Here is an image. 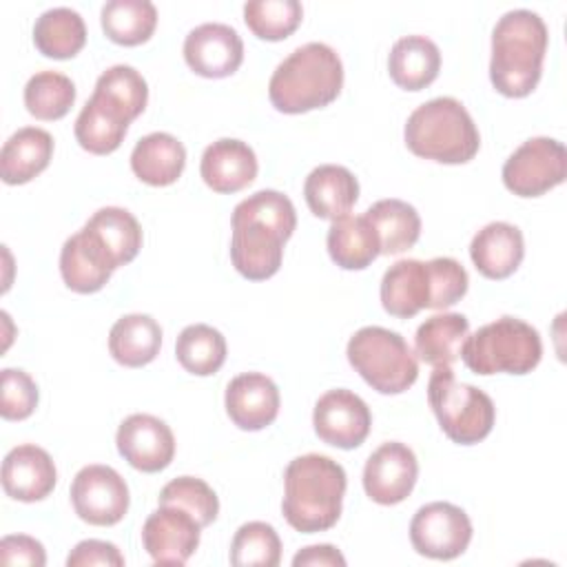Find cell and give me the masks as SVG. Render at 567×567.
Segmentation results:
<instances>
[{
	"mask_svg": "<svg viewBox=\"0 0 567 567\" xmlns=\"http://www.w3.org/2000/svg\"><path fill=\"white\" fill-rule=\"evenodd\" d=\"M281 560V540L272 525L264 520L244 523L230 543V563L235 567H277Z\"/></svg>",
	"mask_w": 567,
	"mask_h": 567,
	"instance_id": "obj_38",
	"label": "cell"
},
{
	"mask_svg": "<svg viewBox=\"0 0 567 567\" xmlns=\"http://www.w3.org/2000/svg\"><path fill=\"white\" fill-rule=\"evenodd\" d=\"M427 401L445 436L458 445H474L494 427L496 408L492 399L476 385L458 383L452 368H434Z\"/></svg>",
	"mask_w": 567,
	"mask_h": 567,
	"instance_id": "obj_8",
	"label": "cell"
},
{
	"mask_svg": "<svg viewBox=\"0 0 567 567\" xmlns=\"http://www.w3.org/2000/svg\"><path fill=\"white\" fill-rule=\"evenodd\" d=\"M412 547L434 560H452L461 556L472 540L470 516L445 501H434L414 514L410 523Z\"/></svg>",
	"mask_w": 567,
	"mask_h": 567,
	"instance_id": "obj_10",
	"label": "cell"
},
{
	"mask_svg": "<svg viewBox=\"0 0 567 567\" xmlns=\"http://www.w3.org/2000/svg\"><path fill=\"white\" fill-rule=\"evenodd\" d=\"M55 481L58 472L53 458L38 445H18L2 461V487L13 501H42L53 492Z\"/></svg>",
	"mask_w": 567,
	"mask_h": 567,
	"instance_id": "obj_18",
	"label": "cell"
},
{
	"mask_svg": "<svg viewBox=\"0 0 567 567\" xmlns=\"http://www.w3.org/2000/svg\"><path fill=\"white\" fill-rule=\"evenodd\" d=\"M184 60L202 78H228L244 60V42L228 24L204 22L188 31Z\"/></svg>",
	"mask_w": 567,
	"mask_h": 567,
	"instance_id": "obj_16",
	"label": "cell"
},
{
	"mask_svg": "<svg viewBox=\"0 0 567 567\" xmlns=\"http://www.w3.org/2000/svg\"><path fill=\"white\" fill-rule=\"evenodd\" d=\"M303 9L297 0H250L244 4L246 27L261 40H284L301 22Z\"/></svg>",
	"mask_w": 567,
	"mask_h": 567,
	"instance_id": "obj_39",
	"label": "cell"
},
{
	"mask_svg": "<svg viewBox=\"0 0 567 567\" xmlns=\"http://www.w3.org/2000/svg\"><path fill=\"white\" fill-rule=\"evenodd\" d=\"M346 470L323 454H303L284 472L281 512L290 527L303 534L326 532L341 516Z\"/></svg>",
	"mask_w": 567,
	"mask_h": 567,
	"instance_id": "obj_2",
	"label": "cell"
},
{
	"mask_svg": "<svg viewBox=\"0 0 567 567\" xmlns=\"http://www.w3.org/2000/svg\"><path fill=\"white\" fill-rule=\"evenodd\" d=\"M199 529L188 512L159 505L142 527V545L157 565H184L199 545Z\"/></svg>",
	"mask_w": 567,
	"mask_h": 567,
	"instance_id": "obj_15",
	"label": "cell"
},
{
	"mask_svg": "<svg viewBox=\"0 0 567 567\" xmlns=\"http://www.w3.org/2000/svg\"><path fill=\"white\" fill-rule=\"evenodd\" d=\"M381 306L388 315L410 319L430 308L427 264L419 259H399L381 279Z\"/></svg>",
	"mask_w": 567,
	"mask_h": 567,
	"instance_id": "obj_22",
	"label": "cell"
},
{
	"mask_svg": "<svg viewBox=\"0 0 567 567\" xmlns=\"http://www.w3.org/2000/svg\"><path fill=\"white\" fill-rule=\"evenodd\" d=\"M326 244L332 261L343 270H363L381 255L379 235L365 215L332 219Z\"/></svg>",
	"mask_w": 567,
	"mask_h": 567,
	"instance_id": "obj_27",
	"label": "cell"
},
{
	"mask_svg": "<svg viewBox=\"0 0 567 567\" xmlns=\"http://www.w3.org/2000/svg\"><path fill=\"white\" fill-rule=\"evenodd\" d=\"M567 151L554 137L523 142L503 164V184L518 197H538L565 182Z\"/></svg>",
	"mask_w": 567,
	"mask_h": 567,
	"instance_id": "obj_9",
	"label": "cell"
},
{
	"mask_svg": "<svg viewBox=\"0 0 567 567\" xmlns=\"http://www.w3.org/2000/svg\"><path fill=\"white\" fill-rule=\"evenodd\" d=\"M93 95L115 106L128 122H133L146 109L148 86L137 69L115 64L97 78Z\"/></svg>",
	"mask_w": 567,
	"mask_h": 567,
	"instance_id": "obj_37",
	"label": "cell"
},
{
	"mask_svg": "<svg viewBox=\"0 0 567 567\" xmlns=\"http://www.w3.org/2000/svg\"><path fill=\"white\" fill-rule=\"evenodd\" d=\"M0 383H2V401H0L2 419L22 421V419L31 416L38 405L35 381L24 370L4 368Z\"/></svg>",
	"mask_w": 567,
	"mask_h": 567,
	"instance_id": "obj_42",
	"label": "cell"
},
{
	"mask_svg": "<svg viewBox=\"0 0 567 567\" xmlns=\"http://www.w3.org/2000/svg\"><path fill=\"white\" fill-rule=\"evenodd\" d=\"M348 361L381 394H401L414 385L419 361L408 341L388 328L365 326L348 341Z\"/></svg>",
	"mask_w": 567,
	"mask_h": 567,
	"instance_id": "obj_7",
	"label": "cell"
},
{
	"mask_svg": "<svg viewBox=\"0 0 567 567\" xmlns=\"http://www.w3.org/2000/svg\"><path fill=\"white\" fill-rule=\"evenodd\" d=\"M408 148L441 164H465L481 146L478 128L467 109L454 97H434L416 106L403 128Z\"/></svg>",
	"mask_w": 567,
	"mask_h": 567,
	"instance_id": "obj_5",
	"label": "cell"
},
{
	"mask_svg": "<svg viewBox=\"0 0 567 567\" xmlns=\"http://www.w3.org/2000/svg\"><path fill=\"white\" fill-rule=\"evenodd\" d=\"M295 567H343L346 558L341 556V551L332 545H310L303 547L301 551L295 554L292 558Z\"/></svg>",
	"mask_w": 567,
	"mask_h": 567,
	"instance_id": "obj_45",
	"label": "cell"
},
{
	"mask_svg": "<svg viewBox=\"0 0 567 567\" xmlns=\"http://www.w3.org/2000/svg\"><path fill=\"white\" fill-rule=\"evenodd\" d=\"M82 230L104 257L111 270L133 261L142 248L140 221L120 206H106L95 210Z\"/></svg>",
	"mask_w": 567,
	"mask_h": 567,
	"instance_id": "obj_19",
	"label": "cell"
},
{
	"mask_svg": "<svg viewBox=\"0 0 567 567\" xmlns=\"http://www.w3.org/2000/svg\"><path fill=\"white\" fill-rule=\"evenodd\" d=\"M427 264L430 275V308L443 310L454 306L467 292V272L452 257H434Z\"/></svg>",
	"mask_w": 567,
	"mask_h": 567,
	"instance_id": "obj_41",
	"label": "cell"
},
{
	"mask_svg": "<svg viewBox=\"0 0 567 567\" xmlns=\"http://www.w3.org/2000/svg\"><path fill=\"white\" fill-rule=\"evenodd\" d=\"M162 348V328L151 315H124L109 332L111 357L126 368L151 363Z\"/></svg>",
	"mask_w": 567,
	"mask_h": 567,
	"instance_id": "obj_29",
	"label": "cell"
},
{
	"mask_svg": "<svg viewBox=\"0 0 567 567\" xmlns=\"http://www.w3.org/2000/svg\"><path fill=\"white\" fill-rule=\"evenodd\" d=\"M109 40L122 47L146 42L157 27V9L148 0H111L100 13Z\"/></svg>",
	"mask_w": 567,
	"mask_h": 567,
	"instance_id": "obj_34",
	"label": "cell"
},
{
	"mask_svg": "<svg viewBox=\"0 0 567 567\" xmlns=\"http://www.w3.org/2000/svg\"><path fill=\"white\" fill-rule=\"evenodd\" d=\"M470 257L483 277L505 279L516 272L525 257L523 233L514 224L492 221L474 235Z\"/></svg>",
	"mask_w": 567,
	"mask_h": 567,
	"instance_id": "obj_21",
	"label": "cell"
},
{
	"mask_svg": "<svg viewBox=\"0 0 567 567\" xmlns=\"http://www.w3.org/2000/svg\"><path fill=\"white\" fill-rule=\"evenodd\" d=\"M66 565L69 567H93V565L122 567L124 565V556L120 554V549L113 543L89 538V540L78 543L71 549V554L66 556Z\"/></svg>",
	"mask_w": 567,
	"mask_h": 567,
	"instance_id": "obj_43",
	"label": "cell"
},
{
	"mask_svg": "<svg viewBox=\"0 0 567 567\" xmlns=\"http://www.w3.org/2000/svg\"><path fill=\"white\" fill-rule=\"evenodd\" d=\"M60 275L73 292L89 295L104 288L113 270L84 235V230H78L64 241L60 250Z\"/></svg>",
	"mask_w": 567,
	"mask_h": 567,
	"instance_id": "obj_30",
	"label": "cell"
},
{
	"mask_svg": "<svg viewBox=\"0 0 567 567\" xmlns=\"http://www.w3.org/2000/svg\"><path fill=\"white\" fill-rule=\"evenodd\" d=\"M199 173L215 193H237L257 177V155L246 142L221 137L204 148Z\"/></svg>",
	"mask_w": 567,
	"mask_h": 567,
	"instance_id": "obj_20",
	"label": "cell"
},
{
	"mask_svg": "<svg viewBox=\"0 0 567 567\" xmlns=\"http://www.w3.org/2000/svg\"><path fill=\"white\" fill-rule=\"evenodd\" d=\"M343 86L339 53L323 42H308L277 64L268 82V97L281 113H308L337 100Z\"/></svg>",
	"mask_w": 567,
	"mask_h": 567,
	"instance_id": "obj_4",
	"label": "cell"
},
{
	"mask_svg": "<svg viewBox=\"0 0 567 567\" xmlns=\"http://www.w3.org/2000/svg\"><path fill=\"white\" fill-rule=\"evenodd\" d=\"M0 560L2 565L42 567L47 563V554L40 540L24 534H13L0 540Z\"/></svg>",
	"mask_w": 567,
	"mask_h": 567,
	"instance_id": "obj_44",
	"label": "cell"
},
{
	"mask_svg": "<svg viewBox=\"0 0 567 567\" xmlns=\"http://www.w3.org/2000/svg\"><path fill=\"white\" fill-rule=\"evenodd\" d=\"M470 334V321L461 312H443L425 319L414 334V350L432 368H452L461 357L463 341Z\"/></svg>",
	"mask_w": 567,
	"mask_h": 567,
	"instance_id": "obj_28",
	"label": "cell"
},
{
	"mask_svg": "<svg viewBox=\"0 0 567 567\" xmlns=\"http://www.w3.org/2000/svg\"><path fill=\"white\" fill-rule=\"evenodd\" d=\"M128 124L131 122L117 109L91 95L75 120V140L93 155H109L120 148Z\"/></svg>",
	"mask_w": 567,
	"mask_h": 567,
	"instance_id": "obj_32",
	"label": "cell"
},
{
	"mask_svg": "<svg viewBox=\"0 0 567 567\" xmlns=\"http://www.w3.org/2000/svg\"><path fill=\"white\" fill-rule=\"evenodd\" d=\"M75 102V84L58 71H40L24 86V106L35 120L53 122L64 117Z\"/></svg>",
	"mask_w": 567,
	"mask_h": 567,
	"instance_id": "obj_36",
	"label": "cell"
},
{
	"mask_svg": "<svg viewBox=\"0 0 567 567\" xmlns=\"http://www.w3.org/2000/svg\"><path fill=\"white\" fill-rule=\"evenodd\" d=\"M115 443L124 461L146 474L162 472L175 456V436L171 427L153 414L126 416L117 427Z\"/></svg>",
	"mask_w": 567,
	"mask_h": 567,
	"instance_id": "obj_14",
	"label": "cell"
},
{
	"mask_svg": "<svg viewBox=\"0 0 567 567\" xmlns=\"http://www.w3.org/2000/svg\"><path fill=\"white\" fill-rule=\"evenodd\" d=\"M230 224L235 270L250 281L272 277L281 266L284 244L297 228L292 202L279 190H257L235 206Z\"/></svg>",
	"mask_w": 567,
	"mask_h": 567,
	"instance_id": "obj_1",
	"label": "cell"
},
{
	"mask_svg": "<svg viewBox=\"0 0 567 567\" xmlns=\"http://www.w3.org/2000/svg\"><path fill=\"white\" fill-rule=\"evenodd\" d=\"M547 27L529 9H514L498 18L492 31L489 80L505 97L529 95L543 73Z\"/></svg>",
	"mask_w": 567,
	"mask_h": 567,
	"instance_id": "obj_3",
	"label": "cell"
},
{
	"mask_svg": "<svg viewBox=\"0 0 567 567\" xmlns=\"http://www.w3.org/2000/svg\"><path fill=\"white\" fill-rule=\"evenodd\" d=\"M465 365L476 374H527L543 357V341L536 328L516 317H501L467 334L461 348Z\"/></svg>",
	"mask_w": 567,
	"mask_h": 567,
	"instance_id": "obj_6",
	"label": "cell"
},
{
	"mask_svg": "<svg viewBox=\"0 0 567 567\" xmlns=\"http://www.w3.org/2000/svg\"><path fill=\"white\" fill-rule=\"evenodd\" d=\"M312 425L323 443L339 450H354L368 439L372 414L359 394L337 388L321 394L315 403Z\"/></svg>",
	"mask_w": 567,
	"mask_h": 567,
	"instance_id": "obj_12",
	"label": "cell"
},
{
	"mask_svg": "<svg viewBox=\"0 0 567 567\" xmlns=\"http://www.w3.org/2000/svg\"><path fill=\"white\" fill-rule=\"evenodd\" d=\"M381 244V255H399L410 250L421 235V217L416 208L403 199H379L365 210Z\"/></svg>",
	"mask_w": 567,
	"mask_h": 567,
	"instance_id": "obj_31",
	"label": "cell"
},
{
	"mask_svg": "<svg viewBox=\"0 0 567 567\" xmlns=\"http://www.w3.org/2000/svg\"><path fill=\"white\" fill-rule=\"evenodd\" d=\"M159 505H173L188 512L202 527L210 525L219 514V501L213 487L195 476H177L159 492Z\"/></svg>",
	"mask_w": 567,
	"mask_h": 567,
	"instance_id": "obj_40",
	"label": "cell"
},
{
	"mask_svg": "<svg viewBox=\"0 0 567 567\" xmlns=\"http://www.w3.org/2000/svg\"><path fill=\"white\" fill-rule=\"evenodd\" d=\"M419 476L414 452L399 441L377 447L363 467V489L379 505H396L410 496Z\"/></svg>",
	"mask_w": 567,
	"mask_h": 567,
	"instance_id": "obj_13",
	"label": "cell"
},
{
	"mask_svg": "<svg viewBox=\"0 0 567 567\" xmlns=\"http://www.w3.org/2000/svg\"><path fill=\"white\" fill-rule=\"evenodd\" d=\"M186 166V148L171 133L144 135L131 153V168L148 186H168L177 182Z\"/></svg>",
	"mask_w": 567,
	"mask_h": 567,
	"instance_id": "obj_25",
	"label": "cell"
},
{
	"mask_svg": "<svg viewBox=\"0 0 567 567\" xmlns=\"http://www.w3.org/2000/svg\"><path fill=\"white\" fill-rule=\"evenodd\" d=\"M226 414L246 432H257L270 425L279 414V388L261 372H244L226 388Z\"/></svg>",
	"mask_w": 567,
	"mask_h": 567,
	"instance_id": "obj_17",
	"label": "cell"
},
{
	"mask_svg": "<svg viewBox=\"0 0 567 567\" xmlns=\"http://www.w3.org/2000/svg\"><path fill=\"white\" fill-rule=\"evenodd\" d=\"M303 197L319 219H339L357 204L359 182L346 166L321 164L306 177Z\"/></svg>",
	"mask_w": 567,
	"mask_h": 567,
	"instance_id": "obj_23",
	"label": "cell"
},
{
	"mask_svg": "<svg viewBox=\"0 0 567 567\" xmlns=\"http://www.w3.org/2000/svg\"><path fill=\"white\" fill-rule=\"evenodd\" d=\"M53 155V137L38 126L18 128L0 151V175L4 184H27L40 175Z\"/></svg>",
	"mask_w": 567,
	"mask_h": 567,
	"instance_id": "obj_24",
	"label": "cell"
},
{
	"mask_svg": "<svg viewBox=\"0 0 567 567\" xmlns=\"http://www.w3.org/2000/svg\"><path fill=\"white\" fill-rule=\"evenodd\" d=\"M175 357L179 365L190 374H215L226 361V339L213 326H186L175 341Z\"/></svg>",
	"mask_w": 567,
	"mask_h": 567,
	"instance_id": "obj_35",
	"label": "cell"
},
{
	"mask_svg": "<svg viewBox=\"0 0 567 567\" xmlns=\"http://www.w3.org/2000/svg\"><path fill=\"white\" fill-rule=\"evenodd\" d=\"M86 42V27L78 11L69 7H53L44 11L33 24L35 49L53 60H69Z\"/></svg>",
	"mask_w": 567,
	"mask_h": 567,
	"instance_id": "obj_33",
	"label": "cell"
},
{
	"mask_svg": "<svg viewBox=\"0 0 567 567\" xmlns=\"http://www.w3.org/2000/svg\"><path fill=\"white\" fill-rule=\"evenodd\" d=\"M128 485L109 465H86L71 483V503L75 514L97 527L120 523L128 512Z\"/></svg>",
	"mask_w": 567,
	"mask_h": 567,
	"instance_id": "obj_11",
	"label": "cell"
},
{
	"mask_svg": "<svg viewBox=\"0 0 567 567\" xmlns=\"http://www.w3.org/2000/svg\"><path fill=\"white\" fill-rule=\"evenodd\" d=\"M441 69V51L425 35L399 38L388 55V71L396 86L421 91L432 84Z\"/></svg>",
	"mask_w": 567,
	"mask_h": 567,
	"instance_id": "obj_26",
	"label": "cell"
}]
</instances>
